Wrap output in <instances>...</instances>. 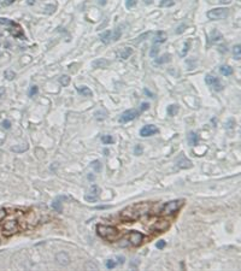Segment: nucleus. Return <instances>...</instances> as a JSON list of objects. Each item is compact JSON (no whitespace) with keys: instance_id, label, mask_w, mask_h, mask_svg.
<instances>
[{"instance_id":"obj_1","label":"nucleus","mask_w":241,"mask_h":271,"mask_svg":"<svg viewBox=\"0 0 241 271\" xmlns=\"http://www.w3.org/2000/svg\"><path fill=\"white\" fill-rule=\"evenodd\" d=\"M152 207L153 205L151 203H138V204H134L132 206H128L125 207L123 211H120V219L123 221H136L139 218H141L143 216H147V215H151V211H152Z\"/></svg>"},{"instance_id":"obj_2","label":"nucleus","mask_w":241,"mask_h":271,"mask_svg":"<svg viewBox=\"0 0 241 271\" xmlns=\"http://www.w3.org/2000/svg\"><path fill=\"white\" fill-rule=\"evenodd\" d=\"M97 234L101 238L110 241V242H115L120 238V233L115 227H110V225H104V224H98L97 225Z\"/></svg>"},{"instance_id":"obj_3","label":"nucleus","mask_w":241,"mask_h":271,"mask_svg":"<svg viewBox=\"0 0 241 271\" xmlns=\"http://www.w3.org/2000/svg\"><path fill=\"white\" fill-rule=\"evenodd\" d=\"M0 25H7L9 27V32L11 33L12 36L18 37L21 40H25V35L23 34V30L20 24L15 23L13 21L9 20V18H0Z\"/></svg>"},{"instance_id":"obj_4","label":"nucleus","mask_w":241,"mask_h":271,"mask_svg":"<svg viewBox=\"0 0 241 271\" xmlns=\"http://www.w3.org/2000/svg\"><path fill=\"white\" fill-rule=\"evenodd\" d=\"M185 204V200L183 199H180V200H173V201H169V203H165L164 205L160 207V213L162 216H169V215H173L175 213L176 211H178Z\"/></svg>"},{"instance_id":"obj_5","label":"nucleus","mask_w":241,"mask_h":271,"mask_svg":"<svg viewBox=\"0 0 241 271\" xmlns=\"http://www.w3.org/2000/svg\"><path fill=\"white\" fill-rule=\"evenodd\" d=\"M21 225L20 222L17 219H10L7 222H5V224L2 225V235L4 236H11L13 234L18 233L21 230Z\"/></svg>"},{"instance_id":"obj_6","label":"nucleus","mask_w":241,"mask_h":271,"mask_svg":"<svg viewBox=\"0 0 241 271\" xmlns=\"http://www.w3.org/2000/svg\"><path fill=\"white\" fill-rule=\"evenodd\" d=\"M169 228H170V221L165 218H154L151 224V229L156 233H164Z\"/></svg>"},{"instance_id":"obj_7","label":"nucleus","mask_w":241,"mask_h":271,"mask_svg":"<svg viewBox=\"0 0 241 271\" xmlns=\"http://www.w3.org/2000/svg\"><path fill=\"white\" fill-rule=\"evenodd\" d=\"M208 18L212 20V21H217V20H223L229 15V9L226 7H217V9H212L206 13Z\"/></svg>"},{"instance_id":"obj_8","label":"nucleus","mask_w":241,"mask_h":271,"mask_svg":"<svg viewBox=\"0 0 241 271\" xmlns=\"http://www.w3.org/2000/svg\"><path fill=\"white\" fill-rule=\"evenodd\" d=\"M146 241V238L142 233H139V231H132L129 235H128V242L134 246V247H139L141 246L143 242Z\"/></svg>"},{"instance_id":"obj_9","label":"nucleus","mask_w":241,"mask_h":271,"mask_svg":"<svg viewBox=\"0 0 241 271\" xmlns=\"http://www.w3.org/2000/svg\"><path fill=\"white\" fill-rule=\"evenodd\" d=\"M100 188H99L97 184H93L89 189H88V192L86 193L85 195V199H86V201L88 203H95V201H98L99 200V196H100Z\"/></svg>"},{"instance_id":"obj_10","label":"nucleus","mask_w":241,"mask_h":271,"mask_svg":"<svg viewBox=\"0 0 241 271\" xmlns=\"http://www.w3.org/2000/svg\"><path fill=\"white\" fill-rule=\"evenodd\" d=\"M141 112L140 111H138V110H127V111H124L122 115H120V123H127V122H130V120H134V119L136 118L139 115H140Z\"/></svg>"},{"instance_id":"obj_11","label":"nucleus","mask_w":241,"mask_h":271,"mask_svg":"<svg viewBox=\"0 0 241 271\" xmlns=\"http://www.w3.org/2000/svg\"><path fill=\"white\" fill-rule=\"evenodd\" d=\"M205 82H206L210 87H212L215 90H217V92H221V90L223 89V86H222L221 81H219L217 77H213V76H211V75H208L206 77H205Z\"/></svg>"},{"instance_id":"obj_12","label":"nucleus","mask_w":241,"mask_h":271,"mask_svg":"<svg viewBox=\"0 0 241 271\" xmlns=\"http://www.w3.org/2000/svg\"><path fill=\"white\" fill-rule=\"evenodd\" d=\"M158 131H159V129H158L156 125L150 124V125H145L142 129L140 130V135H141L142 138H147V136H151V135L157 134Z\"/></svg>"},{"instance_id":"obj_13","label":"nucleus","mask_w":241,"mask_h":271,"mask_svg":"<svg viewBox=\"0 0 241 271\" xmlns=\"http://www.w3.org/2000/svg\"><path fill=\"white\" fill-rule=\"evenodd\" d=\"M109 65L110 62L105 58H99V59H95V60L92 62V66L94 69H106Z\"/></svg>"},{"instance_id":"obj_14","label":"nucleus","mask_w":241,"mask_h":271,"mask_svg":"<svg viewBox=\"0 0 241 271\" xmlns=\"http://www.w3.org/2000/svg\"><path fill=\"white\" fill-rule=\"evenodd\" d=\"M55 259L58 261V264H60V265H63V266L70 264V258H69V256H68L66 253H64V252L58 253L57 257H55Z\"/></svg>"},{"instance_id":"obj_15","label":"nucleus","mask_w":241,"mask_h":271,"mask_svg":"<svg viewBox=\"0 0 241 271\" xmlns=\"http://www.w3.org/2000/svg\"><path fill=\"white\" fill-rule=\"evenodd\" d=\"M177 165H178V168L187 169V168H192V162L188 160L183 154H181V155H180V159H178V162H177Z\"/></svg>"},{"instance_id":"obj_16","label":"nucleus","mask_w":241,"mask_h":271,"mask_svg":"<svg viewBox=\"0 0 241 271\" xmlns=\"http://www.w3.org/2000/svg\"><path fill=\"white\" fill-rule=\"evenodd\" d=\"M168 36H166V33L163 32V30H159V32L156 33L154 35V42L156 43H163L166 41Z\"/></svg>"},{"instance_id":"obj_17","label":"nucleus","mask_w":241,"mask_h":271,"mask_svg":"<svg viewBox=\"0 0 241 271\" xmlns=\"http://www.w3.org/2000/svg\"><path fill=\"white\" fill-rule=\"evenodd\" d=\"M100 40H101V42L105 43V45H109L111 42V40H112V32L111 30H106V32L101 33V35H100Z\"/></svg>"},{"instance_id":"obj_18","label":"nucleus","mask_w":241,"mask_h":271,"mask_svg":"<svg viewBox=\"0 0 241 271\" xmlns=\"http://www.w3.org/2000/svg\"><path fill=\"white\" fill-rule=\"evenodd\" d=\"M222 34L218 32V30H212L211 34H210V42L211 43H215V42H218L222 40Z\"/></svg>"},{"instance_id":"obj_19","label":"nucleus","mask_w":241,"mask_h":271,"mask_svg":"<svg viewBox=\"0 0 241 271\" xmlns=\"http://www.w3.org/2000/svg\"><path fill=\"white\" fill-rule=\"evenodd\" d=\"M132 54H133V50L130 48V47H124V48L120 51V53H118V55H120V59L125 60V59H128V58H129Z\"/></svg>"},{"instance_id":"obj_20","label":"nucleus","mask_w":241,"mask_h":271,"mask_svg":"<svg viewBox=\"0 0 241 271\" xmlns=\"http://www.w3.org/2000/svg\"><path fill=\"white\" fill-rule=\"evenodd\" d=\"M77 92L82 95V97H92L93 95V93H92V90L86 86H81V87H77Z\"/></svg>"},{"instance_id":"obj_21","label":"nucleus","mask_w":241,"mask_h":271,"mask_svg":"<svg viewBox=\"0 0 241 271\" xmlns=\"http://www.w3.org/2000/svg\"><path fill=\"white\" fill-rule=\"evenodd\" d=\"M188 142H189V145H192V146H197L198 145L199 138H198V135L194 131L189 133V135H188Z\"/></svg>"},{"instance_id":"obj_22","label":"nucleus","mask_w":241,"mask_h":271,"mask_svg":"<svg viewBox=\"0 0 241 271\" xmlns=\"http://www.w3.org/2000/svg\"><path fill=\"white\" fill-rule=\"evenodd\" d=\"M233 57L234 59L241 60V45H235L233 47Z\"/></svg>"},{"instance_id":"obj_23","label":"nucleus","mask_w":241,"mask_h":271,"mask_svg":"<svg viewBox=\"0 0 241 271\" xmlns=\"http://www.w3.org/2000/svg\"><path fill=\"white\" fill-rule=\"evenodd\" d=\"M219 71H221V74L224 76H230L233 74V69L228 66V65H222L221 68H219Z\"/></svg>"},{"instance_id":"obj_24","label":"nucleus","mask_w":241,"mask_h":271,"mask_svg":"<svg viewBox=\"0 0 241 271\" xmlns=\"http://www.w3.org/2000/svg\"><path fill=\"white\" fill-rule=\"evenodd\" d=\"M170 59H171V57H170V54H164V55H162L159 59H156V64H164V63H168V62H170Z\"/></svg>"},{"instance_id":"obj_25","label":"nucleus","mask_w":241,"mask_h":271,"mask_svg":"<svg viewBox=\"0 0 241 271\" xmlns=\"http://www.w3.org/2000/svg\"><path fill=\"white\" fill-rule=\"evenodd\" d=\"M60 200H62V198H57L55 201L52 203V207L55 208V211H58V212L62 211V203H60Z\"/></svg>"},{"instance_id":"obj_26","label":"nucleus","mask_w":241,"mask_h":271,"mask_svg":"<svg viewBox=\"0 0 241 271\" xmlns=\"http://www.w3.org/2000/svg\"><path fill=\"white\" fill-rule=\"evenodd\" d=\"M120 36H122V29L120 28H116L112 32V41H117Z\"/></svg>"},{"instance_id":"obj_27","label":"nucleus","mask_w":241,"mask_h":271,"mask_svg":"<svg viewBox=\"0 0 241 271\" xmlns=\"http://www.w3.org/2000/svg\"><path fill=\"white\" fill-rule=\"evenodd\" d=\"M59 82L63 87H66L69 83H70V77L68 75H62L59 77Z\"/></svg>"},{"instance_id":"obj_28","label":"nucleus","mask_w":241,"mask_h":271,"mask_svg":"<svg viewBox=\"0 0 241 271\" xmlns=\"http://www.w3.org/2000/svg\"><path fill=\"white\" fill-rule=\"evenodd\" d=\"M177 112H178V106H177V105H170V106L168 107V113H169V116H176Z\"/></svg>"},{"instance_id":"obj_29","label":"nucleus","mask_w":241,"mask_h":271,"mask_svg":"<svg viewBox=\"0 0 241 271\" xmlns=\"http://www.w3.org/2000/svg\"><path fill=\"white\" fill-rule=\"evenodd\" d=\"M173 5H174V0H160V2H159L160 7H169Z\"/></svg>"},{"instance_id":"obj_30","label":"nucleus","mask_w":241,"mask_h":271,"mask_svg":"<svg viewBox=\"0 0 241 271\" xmlns=\"http://www.w3.org/2000/svg\"><path fill=\"white\" fill-rule=\"evenodd\" d=\"M158 53H159V47H158L157 45H153V46H152V48H151V51H150V57L156 58Z\"/></svg>"},{"instance_id":"obj_31","label":"nucleus","mask_w":241,"mask_h":271,"mask_svg":"<svg viewBox=\"0 0 241 271\" xmlns=\"http://www.w3.org/2000/svg\"><path fill=\"white\" fill-rule=\"evenodd\" d=\"M101 141H103V143H105V145H110V143L113 142V138H112L111 135H104V136H101Z\"/></svg>"},{"instance_id":"obj_32","label":"nucleus","mask_w":241,"mask_h":271,"mask_svg":"<svg viewBox=\"0 0 241 271\" xmlns=\"http://www.w3.org/2000/svg\"><path fill=\"white\" fill-rule=\"evenodd\" d=\"M4 76H5V78H6V80L12 81V80L16 77V74H15L13 71H11V70H6V71H5V74H4Z\"/></svg>"},{"instance_id":"obj_33","label":"nucleus","mask_w":241,"mask_h":271,"mask_svg":"<svg viewBox=\"0 0 241 271\" xmlns=\"http://www.w3.org/2000/svg\"><path fill=\"white\" fill-rule=\"evenodd\" d=\"M150 34H151V33H145V34H142V35H140V36H139V37H138V39H136V40H135V43H139V42H142L143 40H145V39H146V37H148V36H150Z\"/></svg>"},{"instance_id":"obj_34","label":"nucleus","mask_w":241,"mask_h":271,"mask_svg":"<svg viewBox=\"0 0 241 271\" xmlns=\"http://www.w3.org/2000/svg\"><path fill=\"white\" fill-rule=\"evenodd\" d=\"M136 2H138V0H125V6H127V9H132L136 5Z\"/></svg>"},{"instance_id":"obj_35","label":"nucleus","mask_w":241,"mask_h":271,"mask_svg":"<svg viewBox=\"0 0 241 271\" xmlns=\"http://www.w3.org/2000/svg\"><path fill=\"white\" fill-rule=\"evenodd\" d=\"M37 92H39V88H37L36 86H32L30 87V90H29V97H34V95H36Z\"/></svg>"},{"instance_id":"obj_36","label":"nucleus","mask_w":241,"mask_h":271,"mask_svg":"<svg viewBox=\"0 0 241 271\" xmlns=\"http://www.w3.org/2000/svg\"><path fill=\"white\" fill-rule=\"evenodd\" d=\"M115 266H116V261L113 259H109L106 261V268L107 269H113Z\"/></svg>"},{"instance_id":"obj_37","label":"nucleus","mask_w":241,"mask_h":271,"mask_svg":"<svg viewBox=\"0 0 241 271\" xmlns=\"http://www.w3.org/2000/svg\"><path fill=\"white\" fill-rule=\"evenodd\" d=\"M55 5H47V6H46V11H45V12H46V13H48V15H51L52 12H55Z\"/></svg>"},{"instance_id":"obj_38","label":"nucleus","mask_w":241,"mask_h":271,"mask_svg":"<svg viewBox=\"0 0 241 271\" xmlns=\"http://www.w3.org/2000/svg\"><path fill=\"white\" fill-rule=\"evenodd\" d=\"M188 50H189V42H185V46H183V51L181 52V57H185L187 54V52H188Z\"/></svg>"},{"instance_id":"obj_39","label":"nucleus","mask_w":241,"mask_h":271,"mask_svg":"<svg viewBox=\"0 0 241 271\" xmlns=\"http://www.w3.org/2000/svg\"><path fill=\"white\" fill-rule=\"evenodd\" d=\"M187 25L186 24H181L180 27H177V29H176V34H182V33L186 30Z\"/></svg>"},{"instance_id":"obj_40","label":"nucleus","mask_w":241,"mask_h":271,"mask_svg":"<svg viewBox=\"0 0 241 271\" xmlns=\"http://www.w3.org/2000/svg\"><path fill=\"white\" fill-rule=\"evenodd\" d=\"M142 153V147L140 146V145H138V146H135V148H134V154H136V155H139V154H141Z\"/></svg>"},{"instance_id":"obj_41","label":"nucleus","mask_w":241,"mask_h":271,"mask_svg":"<svg viewBox=\"0 0 241 271\" xmlns=\"http://www.w3.org/2000/svg\"><path fill=\"white\" fill-rule=\"evenodd\" d=\"M28 148V146L25 145V146H22V147H12L11 150L13 152H22V151H25Z\"/></svg>"},{"instance_id":"obj_42","label":"nucleus","mask_w":241,"mask_h":271,"mask_svg":"<svg viewBox=\"0 0 241 271\" xmlns=\"http://www.w3.org/2000/svg\"><path fill=\"white\" fill-rule=\"evenodd\" d=\"M7 216V211L5 210V208H0V222L5 218V217Z\"/></svg>"},{"instance_id":"obj_43","label":"nucleus","mask_w":241,"mask_h":271,"mask_svg":"<svg viewBox=\"0 0 241 271\" xmlns=\"http://www.w3.org/2000/svg\"><path fill=\"white\" fill-rule=\"evenodd\" d=\"M2 127H4L5 129H10V128H11V122H10V120H4V122H2Z\"/></svg>"},{"instance_id":"obj_44","label":"nucleus","mask_w":241,"mask_h":271,"mask_svg":"<svg viewBox=\"0 0 241 271\" xmlns=\"http://www.w3.org/2000/svg\"><path fill=\"white\" fill-rule=\"evenodd\" d=\"M150 107V105L147 104V103H143L142 105H141V107H140V112H143V111H146L147 108Z\"/></svg>"},{"instance_id":"obj_45","label":"nucleus","mask_w":241,"mask_h":271,"mask_svg":"<svg viewBox=\"0 0 241 271\" xmlns=\"http://www.w3.org/2000/svg\"><path fill=\"white\" fill-rule=\"evenodd\" d=\"M164 247H165V241H159V242L157 243V248L163 249Z\"/></svg>"},{"instance_id":"obj_46","label":"nucleus","mask_w":241,"mask_h":271,"mask_svg":"<svg viewBox=\"0 0 241 271\" xmlns=\"http://www.w3.org/2000/svg\"><path fill=\"white\" fill-rule=\"evenodd\" d=\"M92 166H94L97 171H100V166H99V162H98V160H97V162H94V163H93V164H92Z\"/></svg>"},{"instance_id":"obj_47","label":"nucleus","mask_w":241,"mask_h":271,"mask_svg":"<svg viewBox=\"0 0 241 271\" xmlns=\"http://www.w3.org/2000/svg\"><path fill=\"white\" fill-rule=\"evenodd\" d=\"M5 94V88L4 87H0V99H1V97Z\"/></svg>"},{"instance_id":"obj_48","label":"nucleus","mask_w":241,"mask_h":271,"mask_svg":"<svg viewBox=\"0 0 241 271\" xmlns=\"http://www.w3.org/2000/svg\"><path fill=\"white\" fill-rule=\"evenodd\" d=\"M13 2H15V0H5V1H4L5 5H11V4H13Z\"/></svg>"},{"instance_id":"obj_49","label":"nucleus","mask_w":241,"mask_h":271,"mask_svg":"<svg viewBox=\"0 0 241 271\" xmlns=\"http://www.w3.org/2000/svg\"><path fill=\"white\" fill-rule=\"evenodd\" d=\"M118 263H120V264H123V263H124V257H118Z\"/></svg>"},{"instance_id":"obj_50","label":"nucleus","mask_w":241,"mask_h":271,"mask_svg":"<svg viewBox=\"0 0 241 271\" xmlns=\"http://www.w3.org/2000/svg\"><path fill=\"white\" fill-rule=\"evenodd\" d=\"M143 2H145L146 5H150V4H152V2H153V0H143Z\"/></svg>"},{"instance_id":"obj_51","label":"nucleus","mask_w":241,"mask_h":271,"mask_svg":"<svg viewBox=\"0 0 241 271\" xmlns=\"http://www.w3.org/2000/svg\"><path fill=\"white\" fill-rule=\"evenodd\" d=\"M99 4H100V5H105V4H106V0H99Z\"/></svg>"},{"instance_id":"obj_52","label":"nucleus","mask_w":241,"mask_h":271,"mask_svg":"<svg viewBox=\"0 0 241 271\" xmlns=\"http://www.w3.org/2000/svg\"><path fill=\"white\" fill-rule=\"evenodd\" d=\"M145 93H146V94H147V95H151V97L153 98V94H152V93H150V92H148V90H147V89H145Z\"/></svg>"},{"instance_id":"obj_53","label":"nucleus","mask_w":241,"mask_h":271,"mask_svg":"<svg viewBox=\"0 0 241 271\" xmlns=\"http://www.w3.org/2000/svg\"><path fill=\"white\" fill-rule=\"evenodd\" d=\"M223 4H227V2H230V0H221Z\"/></svg>"}]
</instances>
